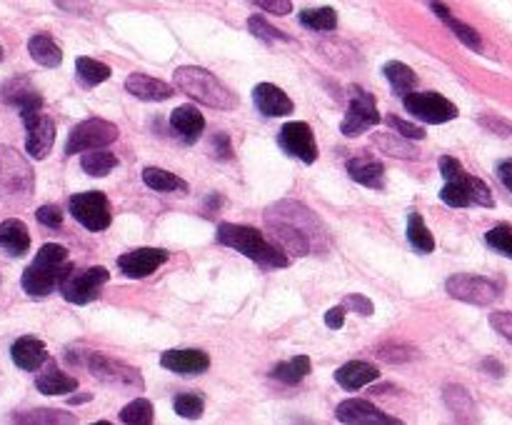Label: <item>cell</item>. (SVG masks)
<instances>
[{
	"label": "cell",
	"instance_id": "obj_53",
	"mask_svg": "<svg viewBox=\"0 0 512 425\" xmlns=\"http://www.w3.org/2000/svg\"><path fill=\"white\" fill-rule=\"evenodd\" d=\"M55 5L63 10H70V13H85V10H90L88 0H55Z\"/></svg>",
	"mask_w": 512,
	"mask_h": 425
},
{
	"label": "cell",
	"instance_id": "obj_42",
	"mask_svg": "<svg viewBox=\"0 0 512 425\" xmlns=\"http://www.w3.org/2000/svg\"><path fill=\"white\" fill-rule=\"evenodd\" d=\"M485 243L490 245L493 250H498L500 255H505V258H512V228L510 225H495L493 230H488V235H485Z\"/></svg>",
	"mask_w": 512,
	"mask_h": 425
},
{
	"label": "cell",
	"instance_id": "obj_29",
	"mask_svg": "<svg viewBox=\"0 0 512 425\" xmlns=\"http://www.w3.org/2000/svg\"><path fill=\"white\" fill-rule=\"evenodd\" d=\"M310 368H313V363H310L308 355H295V358L275 365V368L270 370V378L280 380V383L285 385H298L308 378Z\"/></svg>",
	"mask_w": 512,
	"mask_h": 425
},
{
	"label": "cell",
	"instance_id": "obj_12",
	"mask_svg": "<svg viewBox=\"0 0 512 425\" xmlns=\"http://www.w3.org/2000/svg\"><path fill=\"white\" fill-rule=\"evenodd\" d=\"M380 123L378 105H375V95L368 90H353V100L348 105V113H345L340 130H343L345 138H358L365 130L375 128Z\"/></svg>",
	"mask_w": 512,
	"mask_h": 425
},
{
	"label": "cell",
	"instance_id": "obj_44",
	"mask_svg": "<svg viewBox=\"0 0 512 425\" xmlns=\"http://www.w3.org/2000/svg\"><path fill=\"white\" fill-rule=\"evenodd\" d=\"M385 123H388L390 128L395 130V133L405 135V138H410V140H423L425 138V130L420 128V125L408 123V120L398 118V115H388V120H385Z\"/></svg>",
	"mask_w": 512,
	"mask_h": 425
},
{
	"label": "cell",
	"instance_id": "obj_38",
	"mask_svg": "<svg viewBox=\"0 0 512 425\" xmlns=\"http://www.w3.org/2000/svg\"><path fill=\"white\" fill-rule=\"evenodd\" d=\"M300 23L310 30H323V33H328V30L338 28V13L333 8H310L300 13Z\"/></svg>",
	"mask_w": 512,
	"mask_h": 425
},
{
	"label": "cell",
	"instance_id": "obj_25",
	"mask_svg": "<svg viewBox=\"0 0 512 425\" xmlns=\"http://www.w3.org/2000/svg\"><path fill=\"white\" fill-rule=\"evenodd\" d=\"M0 248L5 250L13 258H20V255L28 253L30 248V233L28 225L18 218H8L0 223Z\"/></svg>",
	"mask_w": 512,
	"mask_h": 425
},
{
	"label": "cell",
	"instance_id": "obj_6",
	"mask_svg": "<svg viewBox=\"0 0 512 425\" xmlns=\"http://www.w3.org/2000/svg\"><path fill=\"white\" fill-rule=\"evenodd\" d=\"M118 135H120L118 125H113L110 120L88 118L70 130L68 143H65V155H78V153H85V150L105 148V145L115 143Z\"/></svg>",
	"mask_w": 512,
	"mask_h": 425
},
{
	"label": "cell",
	"instance_id": "obj_47",
	"mask_svg": "<svg viewBox=\"0 0 512 425\" xmlns=\"http://www.w3.org/2000/svg\"><path fill=\"white\" fill-rule=\"evenodd\" d=\"M343 305H345V310H355V313L365 315V318H368V315H373V310H375L373 300L365 298V295H360V293L348 295V298L343 300Z\"/></svg>",
	"mask_w": 512,
	"mask_h": 425
},
{
	"label": "cell",
	"instance_id": "obj_31",
	"mask_svg": "<svg viewBox=\"0 0 512 425\" xmlns=\"http://www.w3.org/2000/svg\"><path fill=\"white\" fill-rule=\"evenodd\" d=\"M35 388H38L43 395H65V393H73V390L78 388V380L60 373L58 368H48L45 373H40L38 378H35Z\"/></svg>",
	"mask_w": 512,
	"mask_h": 425
},
{
	"label": "cell",
	"instance_id": "obj_1",
	"mask_svg": "<svg viewBox=\"0 0 512 425\" xmlns=\"http://www.w3.org/2000/svg\"><path fill=\"white\" fill-rule=\"evenodd\" d=\"M265 223L273 230L275 240L285 253H293L298 258H305L315 250L320 240V223L315 215L310 213L305 205L293 203V200H283V203L273 205L265 213Z\"/></svg>",
	"mask_w": 512,
	"mask_h": 425
},
{
	"label": "cell",
	"instance_id": "obj_24",
	"mask_svg": "<svg viewBox=\"0 0 512 425\" xmlns=\"http://www.w3.org/2000/svg\"><path fill=\"white\" fill-rule=\"evenodd\" d=\"M170 125H173V130L185 140V143H195V140L203 135L205 118L198 108H193V105H178V108L170 113Z\"/></svg>",
	"mask_w": 512,
	"mask_h": 425
},
{
	"label": "cell",
	"instance_id": "obj_5",
	"mask_svg": "<svg viewBox=\"0 0 512 425\" xmlns=\"http://www.w3.org/2000/svg\"><path fill=\"white\" fill-rule=\"evenodd\" d=\"M35 190V173L28 158L10 145H0V198L10 205L30 200Z\"/></svg>",
	"mask_w": 512,
	"mask_h": 425
},
{
	"label": "cell",
	"instance_id": "obj_32",
	"mask_svg": "<svg viewBox=\"0 0 512 425\" xmlns=\"http://www.w3.org/2000/svg\"><path fill=\"white\" fill-rule=\"evenodd\" d=\"M383 73H385V78H388V83L393 85L395 93H400L403 98L408 93H413L415 85H418V75L413 73V68L405 63H400V60H390V63H385Z\"/></svg>",
	"mask_w": 512,
	"mask_h": 425
},
{
	"label": "cell",
	"instance_id": "obj_21",
	"mask_svg": "<svg viewBox=\"0 0 512 425\" xmlns=\"http://www.w3.org/2000/svg\"><path fill=\"white\" fill-rule=\"evenodd\" d=\"M25 130H28V138H25L28 155L35 160H43L55 143V123L50 118H45V115H40L38 120L25 125Z\"/></svg>",
	"mask_w": 512,
	"mask_h": 425
},
{
	"label": "cell",
	"instance_id": "obj_51",
	"mask_svg": "<svg viewBox=\"0 0 512 425\" xmlns=\"http://www.w3.org/2000/svg\"><path fill=\"white\" fill-rule=\"evenodd\" d=\"M325 325L333 330H340L345 325V305H335L325 313Z\"/></svg>",
	"mask_w": 512,
	"mask_h": 425
},
{
	"label": "cell",
	"instance_id": "obj_34",
	"mask_svg": "<svg viewBox=\"0 0 512 425\" xmlns=\"http://www.w3.org/2000/svg\"><path fill=\"white\" fill-rule=\"evenodd\" d=\"M115 165H118V158L105 148L85 150L83 158H80V168L88 175H93V178H103V175H108Z\"/></svg>",
	"mask_w": 512,
	"mask_h": 425
},
{
	"label": "cell",
	"instance_id": "obj_46",
	"mask_svg": "<svg viewBox=\"0 0 512 425\" xmlns=\"http://www.w3.org/2000/svg\"><path fill=\"white\" fill-rule=\"evenodd\" d=\"M35 218H38V223L48 225V228H60L63 225V210L58 205H40Z\"/></svg>",
	"mask_w": 512,
	"mask_h": 425
},
{
	"label": "cell",
	"instance_id": "obj_35",
	"mask_svg": "<svg viewBox=\"0 0 512 425\" xmlns=\"http://www.w3.org/2000/svg\"><path fill=\"white\" fill-rule=\"evenodd\" d=\"M375 145H378L383 153L395 155V158H405V160H413L418 158V148L410 143V138L400 133H378L375 135Z\"/></svg>",
	"mask_w": 512,
	"mask_h": 425
},
{
	"label": "cell",
	"instance_id": "obj_18",
	"mask_svg": "<svg viewBox=\"0 0 512 425\" xmlns=\"http://www.w3.org/2000/svg\"><path fill=\"white\" fill-rule=\"evenodd\" d=\"M160 365L178 375H200L210 368V358L205 350L183 348V350H165L160 355Z\"/></svg>",
	"mask_w": 512,
	"mask_h": 425
},
{
	"label": "cell",
	"instance_id": "obj_36",
	"mask_svg": "<svg viewBox=\"0 0 512 425\" xmlns=\"http://www.w3.org/2000/svg\"><path fill=\"white\" fill-rule=\"evenodd\" d=\"M75 73H78V80L85 88H93V85L105 83V80L110 78L108 65L100 63V60L85 58V55H80V58L75 60Z\"/></svg>",
	"mask_w": 512,
	"mask_h": 425
},
{
	"label": "cell",
	"instance_id": "obj_22",
	"mask_svg": "<svg viewBox=\"0 0 512 425\" xmlns=\"http://www.w3.org/2000/svg\"><path fill=\"white\" fill-rule=\"evenodd\" d=\"M348 173L355 183L365 185V188L383 190L385 188V165L378 158L370 155H358V158L348 160Z\"/></svg>",
	"mask_w": 512,
	"mask_h": 425
},
{
	"label": "cell",
	"instance_id": "obj_11",
	"mask_svg": "<svg viewBox=\"0 0 512 425\" xmlns=\"http://www.w3.org/2000/svg\"><path fill=\"white\" fill-rule=\"evenodd\" d=\"M68 208L70 215H73L83 228L93 230V233L105 230L110 225V220H113L108 198H105V193H100V190H88V193L73 195V198L68 200Z\"/></svg>",
	"mask_w": 512,
	"mask_h": 425
},
{
	"label": "cell",
	"instance_id": "obj_52",
	"mask_svg": "<svg viewBox=\"0 0 512 425\" xmlns=\"http://www.w3.org/2000/svg\"><path fill=\"white\" fill-rule=\"evenodd\" d=\"M213 148L218 150V158H223V160H228V158H233V148H230V138L225 133H218L213 138Z\"/></svg>",
	"mask_w": 512,
	"mask_h": 425
},
{
	"label": "cell",
	"instance_id": "obj_28",
	"mask_svg": "<svg viewBox=\"0 0 512 425\" xmlns=\"http://www.w3.org/2000/svg\"><path fill=\"white\" fill-rule=\"evenodd\" d=\"M430 8L435 10V15H438V18L443 20V23L448 25V28L453 30V33L458 35V38L463 40V43L468 45V48H473V50H483V40H480L478 30H475V28H470V25H465L463 20H458V18H455V15L450 13V10L445 8L443 3H438V0H433V3H430Z\"/></svg>",
	"mask_w": 512,
	"mask_h": 425
},
{
	"label": "cell",
	"instance_id": "obj_30",
	"mask_svg": "<svg viewBox=\"0 0 512 425\" xmlns=\"http://www.w3.org/2000/svg\"><path fill=\"white\" fill-rule=\"evenodd\" d=\"M443 398H445V405L453 410L458 420H470V423L478 420V408H475L473 395H470L465 388H460V385H448Z\"/></svg>",
	"mask_w": 512,
	"mask_h": 425
},
{
	"label": "cell",
	"instance_id": "obj_57",
	"mask_svg": "<svg viewBox=\"0 0 512 425\" xmlns=\"http://www.w3.org/2000/svg\"><path fill=\"white\" fill-rule=\"evenodd\" d=\"M0 60H3V48H0Z\"/></svg>",
	"mask_w": 512,
	"mask_h": 425
},
{
	"label": "cell",
	"instance_id": "obj_40",
	"mask_svg": "<svg viewBox=\"0 0 512 425\" xmlns=\"http://www.w3.org/2000/svg\"><path fill=\"white\" fill-rule=\"evenodd\" d=\"M15 423H78L75 415L63 413V410H30V413L15 415Z\"/></svg>",
	"mask_w": 512,
	"mask_h": 425
},
{
	"label": "cell",
	"instance_id": "obj_13",
	"mask_svg": "<svg viewBox=\"0 0 512 425\" xmlns=\"http://www.w3.org/2000/svg\"><path fill=\"white\" fill-rule=\"evenodd\" d=\"M278 145L290 158L303 160L305 165H313L318 160V143H315L313 128L303 120L285 123L278 133Z\"/></svg>",
	"mask_w": 512,
	"mask_h": 425
},
{
	"label": "cell",
	"instance_id": "obj_39",
	"mask_svg": "<svg viewBox=\"0 0 512 425\" xmlns=\"http://www.w3.org/2000/svg\"><path fill=\"white\" fill-rule=\"evenodd\" d=\"M120 420L128 425H148L153 423V403L145 398H135L133 403L120 410Z\"/></svg>",
	"mask_w": 512,
	"mask_h": 425
},
{
	"label": "cell",
	"instance_id": "obj_20",
	"mask_svg": "<svg viewBox=\"0 0 512 425\" xmlns=\"http://www.w3.org/2000/svg\"><path fill=\"white\" fill-rule=\"evenodd\" d=\"M125 88H128L130 95H135L138 100H148V103H163V100L173 98L175 88L165 80L150 78V75L133 73L125 80Z\"/></svg>",
	"mask_w": 512,
	"mask_h": 425
},
{
	"label": "cell",
	"instance_id": "obj_27",
	"mask_svg": "<svg viewBox=\"0 0 512 425\" xmlns=\"http://www.w3.org/2000/svg\"><path fill=\"white\" fill-rule=\"evenodd\" d=\"M28 53L30 58L38 65H43V68H58V65L63 63V50H60L58 43L45 33L33 35V38L28 40Z\"/></svg>",
	"mask_w": 512,
	"mask_h": 425
},
{
	"label": "cell",
	"instance_id": "obj_16",
	"mask_svg": "<svg viewBox=\"0 0 512 425\" xmlns=\"http://www.w3.org/2000/svg\"><path fill=\"white\" fill-rule=\"evenodd\" d=\"M335 418L340 420V423H350V425H400L403 420L400 418H393V415L383 413L380 408H375L373 403H368V400H358V398H350V400H343V403L338 405V410H335Z\"/></svg>",
	"mask_w": 512,
	"mask_h": 425
},
{
	"label": "cell",
	"instance_id": "obj_3",
	"mask_svg": "<svg viewBox=\"0 0 512 425\" xmlns=\"http://www.w3.org/2000/svg\"><path fill=\"white\" fill-rule=\"evenodd\" d=\"M218 240L228 248H235L243 253L245 258L255 260V263L265 265V268H285L290 263L283 248L268 243L263 233H258L250 225H235V223H220L218 225Z\"/></svg>",
	"mask_w": 512,
	"mask_h": 425
},
{
	"label": "cell",
	"instance_id": "obj_41",
	"mask_svg": "<svg viewBox=\"0 0 512 425\" xmlns=\"http://www.w3.org/2000/svg\"><path fill=\"white\" fill-rule=\"evenodd\" d=\"M173 408H175V413L180 415V418H185V420H198L200 415H203L205 403H203V398H200V395H195V393H183V395H175Z\"/></svg>",
	"mask_w": 512,
	"mask_h": 425
},
{
	"label": "cell",
	"instance_id": "obj_8",
	"mask_svg": "<svg viewBox=\"0 0 512 425\" xmlns=\"http://www.w3.org/2000/svg\"><path fill=\"white\" fill-rule=\"evenodd\" d=\"M88 370L93 378H98L100 383L110 385V388L118 390H143V375L128 363H120V360L108 358V355L90 353L88 358Z\"/></svg>",
	"mask_w": 512,
	"mask_h": 425
},
{
	"label": "cell",
	"instance_id": "obj_15",
	"mask_svg": "<svg viewBox=\"0 0 512 425\" xmlns=\"http://www.w3.org/2000/svg\"><path fill=\"white\" fill-rule=\"evenodd\" d=\"M0 95L8 105H15L20 110V118L25 125H30L33 120L40 118V110H43V98H40L38 90L30 85L28 78H13L0 88Z\"/></svg>",
	"mask_w": 512,
	"mask_h": 425
},
{
	"label": "cell",
	"instance_id": "obj_23",
	"mask_svg": "<svg viewBox=\"0 0 512 425\" xmlns=\"http://www.w3.org/2000/svg\"><path fill=\"white\" fill-rule=\"evenodd\" d=\"M10 358H13V363L18 365L20 370H38L40 365L48 360V350H45L43 340L25 335V338H18L13 343Z\"/></svg>",
	"mask_w": 512,
	"mask_h": 425
},
{
	"label": "cell",
	"instance_id": "obj_54",
	"mask_svg": "<svg viewBox=\"0 0 512 425\" xmlns=\"http://www.w3.org/2000/svg\"><path fill=\"white\" fill-rule=\"evenodd\" d=\"M498 175H500V180H503L505 188H508L512 193V158L503 160V163L498 165Z\"/></svg>",
	"mask_w": 512,
	"mask_h": 425
},
{
	"label": "cell",
	"instance_id": "obj_7",
	"mask_svg": "<svg viewBox=\"0 0 512 425\" xmlns=\"http://www.w3.org/2000/svg\"><path fill=\"white\" fill-rule=\"evenodd\" d=\"M440 200L450 208H468V205H483V208H493L495 200L488 185L480 178L463 173L455 180H445L443 190H440Z\"/></svg>",
	"mask_w": 512,
	"mask_h": 425
},
{
	"label": "cell",
	"instance_id": "obj_43",
	"mask_svg": "<svg viewBox=\"0 0 512 425\" xmlns=\"http://www.w3.org/2000/svg\"><path fill=\"white\" fill-rule=\"evenodd\" d=\"M248 28H250V33L258 35V38H263V40H290V35L280 33L278 28L268 25L263 18H258V15H253V18L248 20Z\"/></svg>",
	"mask_w": 512,
	"mask_h": 425
},
{
	"label": "cell",
	"instance_id": "obj_33",
	"mask_svg": "<svg viewBox=\"0 0 512 425\" xmlns=\"http://www.w3.org/2000/svg\"><path fill=\"white\" fill-rule=\"evenodd\" d=\"M143 180L148 188L158 190V193H173V190H180V193H188V183L183 178H178L175 173L163 168H145Z\"/></svg>",
	"mask_w": 512,
	"mask_h": 425
},
{
	"label": "cell",
	"instance_id": "obj_4",
	"mask_svg": "<svg viewBox=\"0 0 512 425\" xmlns=\"http://www.w3.org/2000/svg\"><path fill=\"white\" fill-rule=\"evenodd\" d=\"M173 80L183 93H188L190 98L198 100V103L210 105V108L218 110L238 108L235 93H230V88H225L210 70L195 68V65H183V68L175 70Z\"/></svg>",
	"mask_w": 512,
	"mask_h": 425
},
{
	"label": "cell",
	"instance_id": "obj_26",
	"mask_svg": "<svg viewBox=\"0 0 512 425\" xmlns=\"http://www.w3.org/2000/svg\"><path fill=\"white\" fill-rule=\"evenodd\" d=\"M378 378V365L368 363V360H350V363H345L343 368H338V373H335V380H338L345 390H358Z\"/></svg>",
	"mask_w": 512,
	"mask_h": 425
},
{
	"label": "cell",
	"instance_id": "obj_55",
	"mask_svg": "<svg viewBox=\"0 0 512 425\" xmlns=\"http://www.w3.org/2000/svg\"><path fill=\"white\" fill-rule=\"evenodd\" d=\"M483 368H485V370H493V373H490V375H495V378H503V373H505L503 365H500L498 360H493V358L483 360Z\"/></svg>",
	"mask_w": 512,
	"mask_h": 425
},
{
	"label": "cell",
	"instance_id": "obj_10",
	"mask_svg": "<svg viewBox=\"0 0 512 425\" xmlns=\"http://www.w3.org/2000/svg\"><path fill=\"white\" fill-rule=\"evenodd\" d=\"M403 103L405 110H408L410 115H415L418 120H423V123L440 125L458 118V105L450 103L445 95L435 93V90H423V93L413 90V93L405 95Z\"/></svg>",
	"mask_w": 512,
	"mask_h": 425
},
{
	"label": "cell",
	"instance_id": "obj_17",
	"mask_svg": "<svg viewBox=\"0 0 512 425\" xmlns=\"http://www.w3.org/2000/svg\"><path fill=\"white\" fill-rule=\"evenodd\" d=\"M168 260V250L163 248H138L130 253L120 255L118 268L123 270L128 278H148L150 273L160 268Z\"/></svg>",
	"mask_w": 512,
	"mask_h": 425
},
{
	"label": "cell",
	"instance_id": "obj_19",
	"mask_svg": "<svg viewBox=\"0 0 512 425\" xmlns=\"http://www.w3.org/2000/svg\"><path fill=\"white\" fill-rule=\"evenodd\" d=\"M253 100L265 118H283V115L293 113V108H295L293 100L288 98V93H285V90H280L278 85H273V83L255 85Z\"/></svg>",
	"mask_w": 512,
	"mask_h": 425
},
{
	"label": "cell",
	"instance_id": "obj_50",
	"mask_svg": "<svg viewBox=\"0 0 512 425\" xmlns=\"http://www.w3.org/2000/svg\"><path fill=\"white\" fill-rule=\"evenodd\" d=\"M253 3L260 5V8H265L268 13H275V15L293 13V3H290V0H253Z\"/></svg>",
	"mask_w": 512,
	"mask_h": 425
},
{
	"label": "cell",
	"instance_id": "obj_56",
	"mask_svg": "<svg viewBox=\"0 0 512 425\" xmlns=\"http://www.w3.org/2000/svg\"><path fill=\"white\" fill-rule=\"evenodd\" d=\"M93 398V395H75V398H70V405H75V403H88V400Z\"/></svg>",
	"mask_w": 512,
	"mask_h": 425
},
{
	"label": "cell",
	"instance_id": "obj_14",
	"mask_svg": "<svg viewBox=\"0 0 512 425\" xmlns=\"http://www.w3.org/2000/svg\"><path fill=\"white\" fill-rule=\"evenodd\" d=\"M445 288H448L450 298L473 305H490L500 295L498 285L488 278H480V275H453V278H448Z\"/></svg>",
	"mask_w": 512,
	"mask_h": 425
},
{
	"label": "cell",
	"instance_id": "obj_49",
	"mask_svg": "<svg viewBox=\"0 0 512 425\" xmlns=\"http://www.w3.org/2000/svg\"><path fill=\"white\" fill-rule=\"evenodd\" d=\"M440 173H443L445 180H455L465 173V168L458 160L450 158V155H443V158H440Z\"/></svg>",
	"mask_w": 512,
	"mask_h": 425
},
{
	"label": "cell",
	"instance_id": "obj_37",
	"mask_svg": "<svg viewBox=\"0 0 512 425\" xmlns=\"http://www.w3.org/2000/svg\"><path fill=\"white\" fill-rule=\"evenodd\" d=\"M408 240H410V245L418 250V253H433V250H435L433 233L428 230V225H425L423 215H420V213H410V218H408Z\"/></svg>",
	"mask_w": 512,
	"mask_h": 425
},
{
	"label": "cell",
	"instance_id": "obj_9",
	"mask_svg": "<svg viewBox=\"0 0 512 425\" xmlns=\"http://www.w3.org/2000/svg\"><path fill=\"white\" fill-rule=\"evenodd\" d=\"M110 273L100 265L95 268H85V270H75L70 268V273L65 275L63 283H60V293L68 303L73 305H85L90 300H95L100 295V288L108 283Z\"/></svg>",
	"mask_w": 512,
	"mask_h": 425
},
{
	"label": "cell",
	"instance_id": "obj_2",
	"mask_svg": "<svg viewBox=\"0 0 512 425\" xmlns=\"http://www.w3.org/2000/svg\"><path fill=\"white\" fill-rule=\"evenodd\" d=\"M70 268L73 265L68 260V250L58 243H45L33 258V263L23 270L20 285L33 298H45L55 288H60V283L70 273Z\"/></svg>",
	"mask_w": 512,
	"mask_h": 425
},
{
	"label": "cell",
	"instance_id": "obj_48",
	"mask_svg": "<svg viewBox=\"0 0 512 425\" xmlns=\"http://www.w3.org/2000/svg\"><path fill=\"white\" fill-rule=\"evenodd\" d=\"M490 325H493V328L498 330L503 338H508L512 343V313H505V310H500V313H493V315H490Z\"/></svg>",
	"mask_w": 512,
	"mask_h": 425
},
{
	"label": "cell",
	"instance_id": "obj_45",
	"mask_svg": "<svg viewBox=\"0 0 512 425\" xmlns=\"http://www.w3.org/2000/svg\"><path fill=\"white\" fill-rule=\"evenodd\" d=\"M378 355L383 360H388V363H405V360H413L415 358V350L413 348H405V345H383V348L378 350Z\"/></svg>",
	"mask_w": 512,
	"mask_h": 425
}]
</instances>
